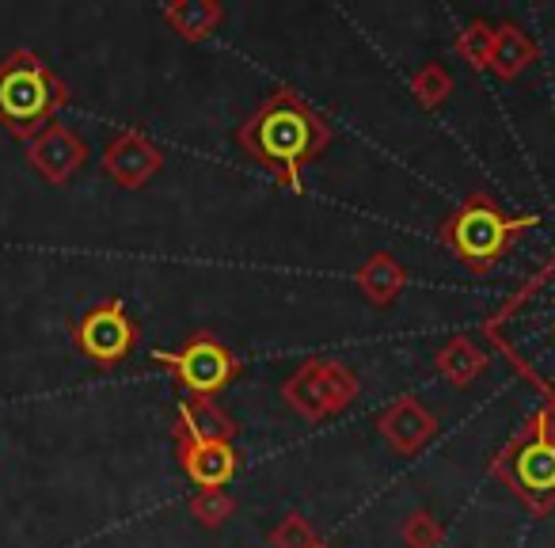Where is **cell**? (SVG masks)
Listing matches in <instances>:
<instances>
[{
	"mask_svg": "<svg viewBox=\"0 0 555 548\" xmlns=\"http://www.w3.org/2000/svg\"><path fill=\"white\" fill-rule=\"evenodd\" d=\"M400 537L408 548H438L446 540V525L430 514V510H411L400 525Z\"/></svg>",
	"mask_w": 555,
	"mask_h": 548,
	"instance_id": "obj_22",
	"label": "cell"
},
{
	"mask_svg": "<svg viewBox=\"0 0 555 548\" xmlns=\"http://www.w3.org/2000/svg\"><path fill=\"white\" fill-rule=\"evenodd\" d=\"M27 164H31L50 187H65L88 164V145L73 126L50 123L47 130L27 141Z\"/></svg>",
	"mask_w": 555,
	"mask_h": 548,
	"instance_id": "obj_9",
	"label": "cell"
},
{
	"mask_svg": "<svg viewBox=\"0 0 555 548\" xmlns=\"http://www.w3.org/2000/svg\"><path fill=\"white\" fill-rule=\"evenodd\" d=\"M153 358L186 388V393L209 396V400H214L217 393H224V388L240 378V370H244V362H240L214 332H191L179 351H156Z\"/></svg>",
	"mask_w": 555,
	"mask_h": 548,
	"instance_id": "obj_7",
	"label": "cell"
},
{
	"mask_svg": "<svg viewBox=\"0 0 555 548\" xmlns=\"http://www.w3.org/2000/svg\"><path fill=\"white\" fill-rule=\"evenodd\" d=\"M232 514H236V499H232L224 487H209V492L191 495V518L198 525H206V530H217V525H224Z\"/></svg>",
	"mask_w": 555,
	"mask_h": 548,
	"instance_id": "obj_20",
	"label": "cell"
},
{
	"mask_svg": "<svg viewBox=\"0 0 555 548\" xmlns=\"http://www.w3.org/2000/svg\"><path fill=\"white\" fill-rule=\"evenodd\" d=\"M483 340L544 396V408L555 416V247L483 320Z\"/></svg>",
	"mask_w": 555,
	"mask_h": 548,
	"instance_id": "obj_1",
	"label": "cell"
},
{
	"mask_svg": "<svg viewBox=\"0 0 555 548\" xmlns=\"http://www.w3.org/2000/svg\"><path fill=\"white\" fill-rule=\"evenodd\" d=\"M73 340H77L80 355L107 370V366H118L133 351L138 324L130 320V313H126V305L118 297H107V302H100L95 309H88L80 317Z\"/></svg>",
	"mask_w": 555,
	"mask_h": 548,
	"instance_id": "obj_8",
	"label": "cell"
},
{
	"mask_svg": "<svg viewBox=\"0 0 555 548\" xmlns=\"http://www.w3.org/2000/svg\"><path fill=\"white\" fill-rule=\"evenodd\" d=\"M236 141L255 164L286 191L301 194L305 168L332 145V123L301 100L294 88H274L236 130Z\"/></svg>",
	"mask_w": 555,
	"mask_h": 548,
	"instance_id": "obj_2",
	"label": "cell"
},
{
	"mask_svg": "<svg viewBox=\"0 0 555 548\" xmlns=\"http://www.w3.org/2000/svg\"><path fill=\"white\" fill-rule=\"evenodd\" d=\"M358 393H362L358 373L335 358H309L282 381V400L309 423L343 416L358 400Z\"/></svg>",
	"mask_w": 555,
	"mask_h": 548,
	"instance_id": "obj_6",
	"label": "cell"
},
{
	"mask_svg": "<svg viewBox=\"0 0 555 548\" xmlns=\"http://www.w3.org/2000/svg\"><path fill=\"white\" fill-rule=\"evenodd\" d=\"M487 370H491V355L472 335H449L438 347V355H434V373L446 378L453 388L476 385Z\"/></svg>",
	"mask_w": 555,
	"mask_h": 548,
	"instance_id": "obj_13",
	"label": "cell"
},
{
	"mask_svg": "<svg viewBox=\"0 0 555 548\" xmlns=\"http://www.w3.org/2000/svg\"><path fill=\"white\" fill-rule=\"evenodd\" d=\"M354 286L362 290V297L373 309H388V305H396V297L403 294V286H408V270L388 252H373L370 259L354 270Z\"/></svg>",
	"mask_w": 555,
	"mask_h": 548,
	"instance_id": "obj_14",
	"label": "cell"
},
{
	"mask_svg": "<svg viewBox=\"0 0 555 548\" xmlns=\"http://www.w3.org/2000/svg\"><path fill=\"white\" fill-rule=\"evenodd\" d=\"M377 434L396 454L415 457V454H423L434 434H438V416L426 411V404L415 400V396H396L377 416Z\"/></svg>",
	"mask_w": 555,
	"mask_h": 548,
	"instance_id": "obj_12",
	"label": "cell"
},
{
	"mask_svg": "<svg viewBox=\"0 0 555 548\" xmlns=\"http://www.w3.org/2000/svg\"><path fill=\"white\" fill-rule=\"evenodd\" d=\"M176 457L183 464L186 480L202 492L209 487H224L240 469V454L232 449V442H206L186 434L183 426H176Z\"/></svg>",
	"mask_w": 555,
	"mask_h": 548,
	"instance_id": "obj_11",
	"label": "cell"
},
{
	"mask_svg": "<svg viewBox=\"0 0 555 548\" xmlns=\"http://www.w3.org/2000/svg\"><path fill=\"white\" fill-rule=\"evenodd\" d=\"M317 548H332V545H324V540H320V545H317Z\"/></svg>",
	"mask_w": 555,
	"mask_h": 548,
	"instance_id": "obj_23",
	"label": "cell"
},
{
	"mask_svg": "<svg viewBox=\"0 0 555 548\" xmlns=\"http://www.w3.org/2000/svg\"><path fill=\"white\" fill-rule=\"evenodd\" d=\"M176 426H183L186 434L206 438V442H232L236 438V423H232V416L217 400H209V396H191V400H183Z\"/></svg>",
	"mask_w": 555,
	"mask_h": 548,
	"instance_id": "obj_17",
	"label": "cell"
},
{
	"mask_svg": "<svg viewBox=\"0 0 555 548\" xmlns=\"http://www.w3.org/2000/svg\"><path fill=\"white\" fill-rule=\"evenodd\" d=\"M537 225H540L537 214H506L487 191H472L438 225V240L472 275H487V270L499 267V259L514 247V240L521 232L537 229Z\"/></svg>",
	"mask_w": 555,
	"mask_h": 548,
	"instance_id": "obj_3",
	"label": "cell"
},
{
	"mask_svg": "<svg viewBox=\"0 0 555 548\" xmlns=\"http://www.w3.org/2000/svg\"><path fill=\"white\" fill-rule=\"evenodd\" d=\"M491 476L529 510L544 518L555 510V416L532 411L517 434L491 457Z\"/></svg>",
	"mask_w": 555,
	"mask_h": 548,
	"instance_id": "obj_4",
	"label": "cell"
},
{
	"mask_svg": "<svg viewBox=\"0 0 555 548\" xmlns=\"http://www.w3.org/2000/svg\"><path fill=\"white\" fill-rule=\"evenodd\" d=\"M160 168H164V149L138 130H122L103 149V176H107L111 183L126 187V191L145 187Z\"/></svg>",
	"mask_w": 555,
	"mask_h": 548,
	"instance_id": "obj_10",
	"label": "cell"
},
{
	"mask_svg": "<svg viewBox=\"0 0 555 548\" xmlns=\"http://www.w3.org/2000/svg\"><path fill=\"white\" fill-rule=\"evenodd\" d=\"M267 540H270V548H317L320 533L305 514H286L267 533Z\"/></svg>",
	"mask_w": 555,
	"mask_h": 548,
	"instance_id": "obj_21",
	"label": "cell"
},
{
	"mask_svg": "<svg viewBox=\"0 0 555 548\" xmlns=\"http://www.w3.org/2000/svg\"><path fill=\"white\" fill-rule=\"evenodd\" d=\"M453 50L472 65V69H491V50H494V27L487 20H472L461 27Z\"/></svg>",
	"mask_w": 555,
	"mask_h": 548,
	"instance_id": "obj_19",
	"label": "cell"
},
{
	"mask_svg": "<svg viewBox=\"0 0 555 548\" xmlns=\"http://www.w3.org/2000/svg\"><path fill=\"white\" fill-rule=\"evenodd\" d=\"M453 73L446 69L441 62H426L423 69H415L411 77V95L423 111H438L446 107V100L453 95Z\"/></svg>",
	"mask_w": 555,
	"mask_h": 548,
	"instance_id": "obj_18",
	"label": "cell"
},
{
	"mask_svg": "<svg viewBox=\"0 0 555 548\" xmlns=\"http://www.w3.org/2000/svg\"><path fill=\"white\" fill-rule=\"evenodd\" d=\"M69 103V85L35 50H12L0 62V126L31 141Z\"/></svg>",
	"mask_w": 555,
	"mask_h": 548,
	"instance_id": "obj_5",
	"label": "cell"
},
{
	"mask_svg": "<svg viewBox=\"0 0 555 548\" xmlns=\"http://www.w3.org/2000/svg\"><path fill=\"white\" fill-rule=\"evenodd\" d=\"M537 58H540L537 42H532V35L525 31L521 24H514V20H502V24L494 27L491 73L499 80H517L532 62H537Z\"/></svg>",
	"mask_w": 555,
	"mask_h": 548,
	"instance_id": "obj_15",
	"label": "cell"
},
{
	"mask_svg": "<svg viewBox=\"0 0 555 548\" xmlns=\"http://www.w3.org/2000/svg\"><path fill=\"white\" fill-rule=\"evenodd\" d=\"M164 24L183 42H206L224 24V9L217 0H176L164 4Z\"/></svg>",
	"mask_w": 555,
	"mask_h": 548,
	"instance_id": "obj_16",
	"label": "cell"
}]
</instances>
